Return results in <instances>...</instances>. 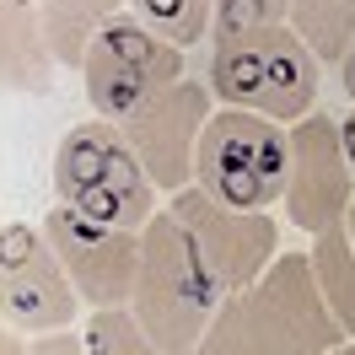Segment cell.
Masks as SVG:
<instances>
[{
    "mask_svg": "<svg viewBox=\"0 0 355 355\" xmlns=\"http://www.w3.org/2000/svg\"><path fill=\"white\" fill-rule=\"evenodd\" d=\"M350 334L339 329L323 291L312 280L307 253H286L253 280L232 291L194 355H329Z\"/></svg>",
    "mask_w": 355,
    "mask_h": 355,
    "instance_id": "1",
    "label": "cell"
},
{
    "mask_svg": "<svg viewBox=\"0 0 355 355\" xmlns=\"http://www.w3.org/2000/svg\"><path fill=\"white\" fill-rule=\"evenodd\" d=\"M221 302L226 291L210 275L200 243L162 205L156 221L140 232V275H135L130 312L140 318V329L156 339L162 355H194L200 339L210 334V323H216Z\"/></svg>",
    "mask_w": 355,
    "mask_h": 355,
    "instance_id": "2",
    "label": "cell"
},
{
    "mask_svg": "<svg viewBox=\"0 0 355 355\" xmlns=\"http://www.w3.org/2000/svg\"><path fill=\"white\" fill-rule=\"evenodd\" d=\"M49 173H54V200L103 226L146 232L162 210V189L151 183L146 162L135 156L124 130L113 119H97V113L60 135Z\"/></svg>",
    "mask_w": 355,
    "mask_h": 355,
    "instance_id": "3",
    "label": "cell"
},
{
    "mask_svg": "<svg viewBox=\"0 0 355 355\" xmlns=\"http://www.w3.org/2000/svg\"><path fill=\"white\" fill-rule=\"evenodd\" d=\"M318 54H312L291 22L253 27L237 38H216L210 54V92L221 108L269 113L280 124H296L318 113Z\"/></svg>",
    "mask_w": 355,
    "mask_h": 355,
    "instance_id": "4",
    "label": "cell"
},
{
    "mask_svg": "<svg viewBox=\"0 0 355 355\" xmlns=\"http://www.w3.org/2000/svg\"><path fill=\"white\" fill-rule=\"evenodd\" d=\"M194 183L232 210H275L291 183V124L248 108H216L200 140Z\"/></svg>",
    "mask_w": 355,
    "mask_h": 355,
    "instance_id": "5",
    "label": "cell"
},
{
    "mask_svg": "<svg viewBox=\"0 0 355 355\" xmlns=\"http://www.w3.org/2000/svg\"><path fill=\"white\" fill-rule=\"evenodd\" d=\"M183 54L189 49L156 38L135 11H119L113 22L92 33L87 60H81V87H87L92 113L124 124L130 113H140L151 97H162L167 87H178L189 76Z\"/></svg>",
    "mask_w": 355,
    "mask_h": 355,
    "instance_id": "6",
    "label": "cell"
},
{
    "mask_svg": "<svg viewBox=\"0 0 355 355\" xmlns=\"http://www.w3.org/2000/svg\"><path fill=\"white\" fill-rule=\"evenodd\" d=\"M81 307L87 302L76 296L44 226L0 216V323H11L22 334H54V329H76Z\"/></svg>",
    "mask_w": 355,
    "mask_h": 355,
    "instance_id": "7",
    "label": "cell"
},
{
    "mask_svg": "<svg viewBox=\"0 0 355 355\" xmlns=\"http://www.w3.org/2000/svg\"><path fill=\"white\" fill-rule=\"evenodd\" d=\"M44 237L60 253L76 296L87 302V312L103 307H130L135 296V275H140V232L124 226H103L54 200V210H44Z\"/></svg>",
    "mask_w": 355,
    "mask_h": 355,
    "instance_id": "8",
    "label": "cell"
},
{
    "mask_svg": "<svg viewBox=\"0 0 355 355\" xmlns=\"http://www.w3.org/2000/svg\"><path fill=\"white\" fill-rule=\"evenodd\" d=\"M167 210L189 226V237L200 243L205 264L221 280L226 296L253 286V280L280 259V226H275L269 210H232V205H221L216 194H205L200 183L167 194Z\"/></svg>",
    "mask_w": 355,
    "mask_h": 355,
    "instance_id": "9",
    "label": "cell"
},
{
    "mask_svg": "<svg viewBox=\"0 0 355 355\" xmlns=\"http://www.w3.org/2000/svg\"><path fill=\"white\" fill-rule=\"evenodd\" d=\"M350 205H355V167L345 151V135H339V119L318 108L291 124V183L280 210L296 232L318 237L329 226H345Z\"/></svg>",
    "mask_w": 355,
    "mask_h": 355,
    "instance_id": "10",
    "label": "cell"
},
{
    "mask_svg": "<svg viewBox=\"0 0 355 355\" xmlns=\"http://www.w3.org/2000/svg\"><path fill=\"white\" fill-rule=\"evenodd\" d=\"M210 113H216V92H210V81H189V76H183L178 87H167L162 97H151L140 113H130V119L119 124L162 194H178V189L194 183L200 140H205Z\"/></svg>",
    "mask_w": 355,
    "mask_h": 355,
    "instance_id": "11",
    "label": "cell"
},
{
    "mask_svg": "<svg viewBox=\"0 0 355 355\" xmlns=\"http://www.w3.org/2000/svg\"><path fill=\"white\" fill-rule=\"evenodd\" d=\"M54 44L38 0H0V92H27L44 97L54 87Z\"/></svg>",
    "mask_w": 355,
    "mask_h": 355,
    "instance_id": "12",
    "label": "cell"
},
{
    "mask_svg": "<svg viewBox=\"0 0 355 355\" xmlns=\"http://www.w3.org/2000/svg\"><path fill=\"white\" fill-rule=\"evenodd\" d=\"M38 11H44V27H49L60 70H81L92 33L103 22H113L119 11H130V0H38Z\"/></svg>",
    "mask_w": 355,
    "mask_h": 355,
    "instance_id": "13",
    "label": "cell"
},
{
    "mask_svg": "<svg viewBox=\"0 0 355 355\" xmlns=\"http://www.w3.org/2000/svg\"><path fill=\"white\" fill-rule=\"evenodd\" d=\"M307 264H312V280L323 291L329 312L339 318V329L355 339V243H350V232L345 226L318 232L307 248Z\"/></svg>",
    "mask_w": 355,
    "mask_h": 355,
    "instance_id": "14",
    "label": "cell"
},
{
    "mask_svg": "<svg viewBox=\"0 0 355 355\" xmlns=\"http://www.w3.org/2000/svg\"><path fill=\"white\" fill-rule=\"evenodd\" d=\"M286 22L323 65H339L355 44V0H291Z\"/></svg>",
    "mask_w": 355,
    "mask_h": 355,
    "instance_id": "15",
    "label": "cell"
},
{
    "mask_svg": "<svg viewBox=\"0 0 355 355\" xmlns=\"http://www.w3.org/2000/svg\"><path fill=\"white\" fill-rule=\"evenodd\" d=\"M130 11L156 38L178 49H194L200 38H216V0H130Z\"/></svg>",
    "mask_w": 355,
    "mask_h": 355,
    "instance_id": "16",
    "label": "cell"
},
{
    "mask_svg": "<svg viewBox=\"0 0 355 355\" xmlns=\"http://www.w3.org/2000/svg\"><path fill=\"white\" fill-rule=\"evenodd\" d=\"M87 355H162L156 339L140 329V318L130 307H103V312H87Z\"/></svg>",
    "mask_w": 355,
    "mask_h": 355,
    "instance_id": "17",
    "label": "cell"
},
{
    "mask_svg": "<svg viewBox=\"0 0 355 355\" xmlns=\"http://www.w3.org/2000/svg\"><path fill=\"white\" fill-rule=\"evenodd\" d=\"M291 17V0H216V38H237L253 27H275Z\"/></svg>",
    "mask_w": 355,
    "mask_h": 355,
    "instance_id": "18",
    "label": "cell"
},
{
    "mask_svg": "<svg viewBox=\"0 0 355 355\" xmlns=\"http://www.w3.org/2000/svg\"><path fill=\"white\" fill-rule=\"evenodd\" d=\"M33 355H87V339L76 329H54V334H33Z\"/></svg>",
    "mask_w": 355,
    "mask_h": 355,
    "instance_id": "19",
    "label": "cell"
},
{
    "mask_svg": "<svg viewBox=\"0 0 355 355\" xmlns=\"http://www.w3.org/2000/svg\"><path fill=\"white\" fill-rule=\"evenodd\" d=\"M0 355H33V334L11 329V323H0Z\"/></svg>",
    "mask_w": 355,
    "mask_h": 355,
    "instance_id": "20",
    "label": "cell"
},
{
    "mask_svg": "<svg viewBox=\"0 0 355 355\" xmlns=\"http://www.w3.org/2000/svg\"><path fill=\"white\" fill-rule=\"evenodd\" d=\"M334 70H339V87H345V97L355 103V44H350V54H345V60H339Z\"/></svg>",
    "mask_w": 355,
    "mask_h": 355,
    "instance_id": "21",
    "label": "cell"
},
{
    "mask_svg": "<svg viewBox=\"0 0 355 355\" xmlns=\"http://www.w3.org/2000/svg\"><path fill=\"white\" fill-rule=\"evenodd\" d=\"M339 135H345V151H350V167H355V103H350V113L339 119Z\"/></svg>",
    "mask_w": 355,
    "mask_h": 355,
    "instance_id": "22",
    "label": "cell"
},
{
    "mask_svg": "<svg viewBox=\"0 0 355 355\" xmlns=\"http://www.w3.org/2000/svg\"><path fill=\"white\" fill-rule=\"evenodd\" d=\"M329 355H355V339H345V345H334Z\"/></svg>",
    "mask_w": 355,
    "mask_h": 355,
    "instance_id": "23",
    "label": "cell"
},
{
    "mask_svg": "<svg viewBox=\"0 0 355 355\" xmlns=\"http://www.w3.org/2000/svg\"><path fill=\"white\" fill-rule=\"evenodd\" d=\"M345 232H350V243H355V205H350V216H345Z\"/></svg>",
    "mask_w": 355,
    "mask_h": 355,
    "instance_id": "24",
    "label": "cell"
}]
</instances>
